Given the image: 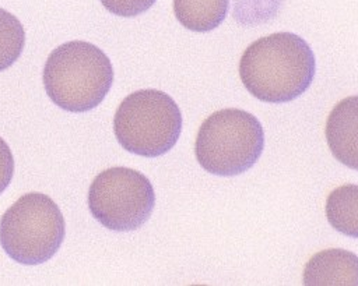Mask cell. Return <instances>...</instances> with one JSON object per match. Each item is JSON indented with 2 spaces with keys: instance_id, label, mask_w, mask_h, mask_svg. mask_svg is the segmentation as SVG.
Wrapping results in <instances>:
<instances>
[{
  "instance_id": "cell-7",
  "label": "cell",
  "mask_w": 358,
  "mask_h": 286,
  "mask_svg": "<svg viewBox=\"0 0 358 286\" xmlns=\"http://www.w3.org/2000/svg\"><path fill=\"white\" fill-rule=\"evenodd\" d=\"M326 141L333 156L358 170V95L341 99L326 120Z\"/></svg>"
},
{
  "instance_id": "cell-4",
  "label": "cell",
  "mask_w": 358,
  "mask_h": 286,
  "mask_svg": "<svg viewBox=\"0 0 358 286\" xmlns=\"http://www.w3.org/2000/svg\"><path fill=\"white\" fill-rule=\"evenodd\" d=\"M113 131L126 151L145 158L161 156L180 135L182 113L168 93L140 89L127 95L116 109Z\"/></svg>"
},
{
  "instance_id": "cell-6",
  "label": "cell",
  "mask_w": 358,
  "mask_h": 286,
  "mask_svg": "<svg viewBox=\"0 0 358 286\" xmlns=\"http://www.w3.org/2000/svg\"><path fill=\"white\" fill-rule=\"evenodd\" d=\"M155 205L151 181L138 170L116 166L102 170L88 190L92 216L115 232H129L144 225Z\"/></svg>"
},
{
  "instance_id": "cell-10",
  "label": "cell",
  "mask_w": 358,
  "mask_h": 286,
  "mask_svg": "<svg viewBox=\"0 0 358 286\" xmlns=\"http://www.w3.org/2000/svg\"><path fill=\"white\" fill-rule=\"evenodd\" d=\"M326 218L337 232L358 239V186L343 184L326 200Z\"/></svg>"
},
{
  "instance_id": "cell-3",
  "label": "cell",
  "mask_w": 358,
  "mask_h": 286,
  "mask_svg": "<svg viewBox=\"0 0 358 286\" xmlns=\"http://www.w3.org/2000/svg\"><path fill=\"white\" fill-rule=\"evenodd\" d=\"M264 148L263 126L242 109H221L200 126L194 153L211 174L236 176L250 169Z\"/></svg>"
},
{
  "instance_id": "cell-13",
  "label": "cell",
  "mask_w": 358,
  "mask_h": 286,
  "mask_svg": "<svg viewBox=\"0 0 358 286\" xmlns=\"http://www.w3.org/2000/svg\"><path fill=\"white\" fill-rule=\"evenodd\" d=\"M14 173V158L7 142L0 137V194L8 187Z\"/></svg>"
},
{
  "instance_id": "cell-9",
  "label": "cell",
  "mask_w": 358,
  "mask_h": 286,
  "mask_svg": "<svg viewBox=\"0 0 358 286\" xmlns=\"http://www.w3.org/2000/svg\"><path fill=\"white\" fill-rule=\"evenodd\" d=\"M229 0H173L176 20L189 31L208 32L227 17Z\"/></svg>"
},
{
  "instance_id": "cell-8",
  "label": "cell",
  "mask_w": 358,
  "mask_h": 286,
  "mask_svg": "<svg viewBox=\"0 0 358 286\" xmlns=\"http://www.w3.org/2000/svg\"><path fill=\"white\" fill-rule=\"evenodd\" d=\"M302 282L306 286H358V255L343 248L319 251L306 262Z\"/></svg>"
},
{
  "instance_id": "cell-2",
  "label": "cell",
  "mask_w": 358,
  "mask_h": 286,
  "mask_svg": "<svg viewBox=\"0 0 358 286\" xmlns=\"http://www.w3.org/2000/svg\"><path fill=\"white\" fill-rule=\"evenodd\" d=\"M42 78L53 103L63 110L83 113L103 100L113 81V68L95 45L71 40L50 52Z\"/></svg>"
},
{
  "instance_id": "cell-12",
  "label": "cell",
  "mask_w": 358,
  "mask_h": 286,
  "mask_svg": "<svg viewBox=\"0 0 358 286\" xmlns=\"http://www.w3.org/2000/svg\"><path fill=\"white\" fill-rule=\"evenodd\" d=\"M157 0H101L102 6L112 14L134 17L145 13Z\"/></svg>"
},
{
  "instance_id": "cell-11",
  "label": "cell",
  "mask_w": 358,
  "mask_h": 286,
  "mask_svg": "<svg viewBox=\"0 0 358 286\" xmlns=\"http://www.w3.org/2000/svg\"><path fill=\"white\" fill-rule=\"evenodd\" d=\"M25 45V32L20 20L0 8V71L11 67Z\"/></svg>"
},
{
  "instance_id": "cell-5",
  "label": "cell",
  "mask_w": 358,
  "mask_h": 286,
  "mask_svg": "<svg viewBox=\"0 0 358 286\" xmlns=\"http://www.w3.org/2000/svg\"><path fill=\"white\" fill-rule=\"evenodd\" d=\"M66 233L64 218L56 202L42 193L20 197L0 219V244L7 255L24 265L50 259Z\"/></svg>"
},
{
  "instance_id": "cell-1",
  "label": "cell",
  "mask_w": 358,
  "mask_h": 286,
  "mask_svg": "<svg viewBox=\"0 0 358 286\" xmlns=\"http://www.w3.org/2000/svg\"><path fill=\"white\" fill-rule=\"evenodd\" d=\"M316 73L308 42L292 32H275L250 43L239 60L243 86L259 100L285 103L301 96Z\"/></svg>"
}]
</instances>
